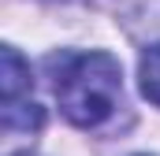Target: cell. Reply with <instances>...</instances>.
Wrapping results in <instances>:
<instances>
[{
	"label": "cell",
	"instance_id": "7a4b0ae2",
	"mask_svg": "<svg viewBox=\"0 0 160 156\" xmlns=\"http://www.w3.org/2000/svg\"><path fill=\"white\" fill-rule=\"evenodd\" d=\"M4 71H0V85H4V104L15 100H30V67L22 63V56L8 45L4 52Z\"/></svg>",
	"mask_w": 160,
	"mask_h": 156
},
{
	"label": "cell",
	"instance_id": "6da1fadb",
	"mask_svg": "<svg viewBox=\"0 0 160 156\" xmlns=\"http://www.w3.org/2000/svg\"><path fill=\"white\" fill-rule=\"evenodd\" d=\"M48 75L63 115L82 130H101L123 108V71L108 52L48 56Z\"/></svg>",
	"mask_w": 160,
	"mask_h": 156
},
{
	"label": "cell",
	"instance_id": "8992f818",
	"mask_svg": "<svg viewBox=\"0 0 160 156\" xmlns=\"http://www.w3.org/2000/svg\"><path fill=\"white\" fill-rule=\"evenodd\" d=\"M19 156H34V153H19Z\"/></svg>",
	"mask_w": 160,
	"mask_h": 156
},
{
	"label": "cell",
	"instance_id": "3957f363",
	"mask_svg": "<svg viewBox=\"0 0 160 156\" xmlns=\"http://www.w3.org/2000/svg\"><path fill=\"white\" fill-rule=\"evenodd\" d=\"M45 123V112L38 108V100H15V104H4V130H19V134H34Z\"/></svg>",
	"mask_w": 160,
	"mask_h": 156
},
{
	"label": "cell",
	"instance_id": "5b68a950",
	"mask_svg": "<svg viewBox=\"0 0 160 156\" xmlns=\"http://www.w3.org/2000/svg\"><path fill=\"white\" fill-rule=\"evenodd\" d=\"M149 19L145 22H153V26H160V0H145V7H142Z\"/></svg>",
	"mask_w": 160,
	"mask_h": 156
},
{
	"label": "cell",
	"instance_id": "277c9868",
	"mask_svg": "<svg viewBox=\"0 0 160 156\" xmlns=\"http://www.w3.org/2000/svg\"><path fill=\"white\" fill-rule=\"evenodd\" d=\"M138 78H142V93L160 104V45L142 52V63H138Z\"/></svg>",
	"mask_w": 160,
	"mask_h": 156
}]
</instances>
